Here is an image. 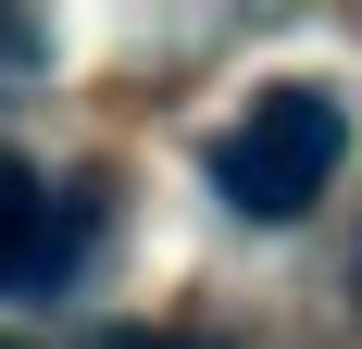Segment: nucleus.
<instances>
[{
	"label": "nucleus",
	"instance_id": "nucleus-1",
	"mask_svg": "<svg viewBox=\"0 0 362 349\" xmlns=\"http://www.w3.org/2000/svg\"><path fill=\"white\" fill-rule=\"evenodd\" d=\"M337 162H350V100H337V88H262V100L238 112L213 150H200L213 200H225V212H250V225L313 212Z\"/></svg>",
	"mask_w": 362,
	"mask_h": 349
},
{
	"label": "nucleus",
	"instance_id": "nucleus-2",
	"mask_svg": "<svg viewBox=\"0 0 362 349\" xmlns=\"http://www.w3.org/2000/svg\"><path fill=\"white\" fill-rule=\"evenodd\" d=\"M88 225H100V187L50 200L25 150H0V287H63L88 262Z\"/></svg>",
	"mask_w": 362,
	"mask_h": 349
},
{
	"label": "nucleus",
	"instance_id": "nucleus-3",
	"mask_svg": "<svg viewBox=\"0 0 362 349\" xmlns=\"http://www.w3.org/2000/svg\"><path fill=\"white\" fill-rule=\"evenodd\" d=\"M50 63V25H37V13H13V0H0V88H13V75H37Z\"/></svg>",
	"mask_w": 362,
	"mask_h": 349
},
{
	"label": "nucleus",
	"instance_id": "nucleus-4",
	"mask_svg": "<svg viewBox=\"0 0 362 349\" xmlns=\"http://www.w3.org/2000/svg\"><path fill=\"white\" fill-rule=\"evenodd\" d=\"M112 349H200V337H112Z\"/></svg>",
	"mask_w": 362,
	"mask_h": 349
},
{
	"label": "nucleus",
	"instance_id": "nucleus-5",
	"mask_svg": "<svg viewBox=\"0 0 362 349\" xmlns=\"http://www.w3.org/2000/svg\"><path fill=\"white\" fill-rule=\"evenodd\" d=\"M0 349H25V337H0Z\"/></svg>",
	"mask_w": 362,
	"mask_h": 349
}]
</instances>
